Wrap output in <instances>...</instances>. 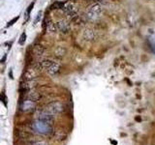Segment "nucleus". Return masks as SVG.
<instances>
[{"mask_svg": "<svg viewBox=\"0 0 155 145\" xmlns=\"http://www.w3.org/2000/svg\"><path fill=\"white\" fill-rule=\"evenodd\" d=\"M148 43H149V46L152 52L155 53V35H151L148 37Z\"/></svg>", "mask_w": 155, "mask_h": 145, "instance_id": "9b49d317", "label": "nucleus"}, {"mask_svg": "<svg viewBox=\"0 0 155 145\" xmlns=\"http://www.w3.org/2000/svg\"><path fill=\"white\" fill-rule=\"evenodd\" d=\"M82 39L86 42H94L98 39V34L92 29H85L82 32Z\"/></svg>", "mask_w": 155, "mask_h": 145, "instance_id": "39448f33", "label": "nucleus"}, {"mask_svg": "<svg viewBox=\"0 0 155 145\" xmlns=\"http://www.w3.org/2000/svg\"><path fill=\"white\" fill-rule=\"evenodd\" d=\"M63 11L69 17L72 21L78 17V9L73 2H67L63 5Z\"/></svg>", "mask_w": 155, "mask_h": 145, "instance_id": "20e7f679", "label": "nucleus"}, {"mask_svg": "<svg viewBox=\"0 0 155 145\" xmlns=\"http://www.w3.org/2000/svg\"><path fill=\"white\" fill-rule=\"evenodd\" d=\"M44 110L46 112L50 113L51 115H55L58 113H61L63 110H64V105L63 104H61L60 102H52V103L48 104Z\"/></svg>", "mask_w": 155, "mask_h": 145, "instance_id": "7ed1b4c3", "label": "nucleus"}, {"mask_svg": "<svg viewBox=\"0 0 155 145\" xmlns=\"http://www.w3.org/2000/svg\"><path fill=\"white\" fill-rule=\"evenodd\" d=\"M153 1H155V0H153Z\"/></svg>", "mask_w": 155, "mask_h": 145, "instance_id": "a211bd4d", "label": "nucleus"}, {"mask_svg": "<svg viewBox=\"0 0 155 145\" xmlns=\"http://www.w3.org/2000/svg\"><path fill=\"white\" fill-rule=\"evenodd\" d=\"M35 105H36V102L35 101H32V100H28L26 99L25 101H23L21 103V108L22 111H31L32 109L35 108Z\"/></svg>", "mask_w": 155, "mask_h": 145, "instance_id": "6e6552de", "label": "nucleus"}, {"mask_svg": "<svg viewBox=\"0 0 155 145\" xmlns=\"http://www.w3.org/2000/svg\"><path fill=\"white\" fill-rule=\"evenodd\" d=\"M31 145H48V144L45 141H36V142H33Z\"/></svg>", "mask_w": 155, "mask_h": 145, "instance_id": "2eb2a0df", "label": "nucleus"}, {"mask_svg": "<svg viewBox=\"0 0 155 145\" xmlns=\"http://www.w3.org/2000/svg\"><path fill=\"white\" fill-rule=\"evenodd\" d=\"M30 128L34 133L43 135H48L52 133V127L51 123L44 122L41 120H35L30 125Z\"/></svg>", "mask_w": 155, "mask_h": 145, "instance_id": "f257e3e1", "label": "nucleus"}, {"mask_svg": "<svg viewBox=\"0 0 155 145\" xmlns=\"http://www.w3.org/2000/svg\"><path fill=\"white\" fill-rule=\"evenodd\" d=\"M18 18H19V17H17V18H13L12 21H10V22H9V23L7 24V26H11V25H13V24H14L15 22H16V21H18Z\"/></svg>", "mask_w": 155, "mask_h": 145, "instance_id": "4468645a", "label": "nucleus"}, {"mask_svg": "<svg viewBox=\"0 0 155 145\" xmlns=\"http://www.w3.org/2000/svg\"><path fill=\"white\" fill-rule=\"evenodd\" d=\"M55 29L61 33H68L70 31V24L66 21H59L55 23Z\"/></svg>", "mask_w": 155, "mask_h": 145, "instance_id": "0eeeda50", "label": "nucleus"}, {"mask_svg": "<svg viewBox=\"0 0 155 145\" xmlns=\"http://www.w3.org/2000/svg\"><path fill=\"white\" fill-rule=\"evenodd\" d=\"M36 120H41V121H44V122L51 123L52 121H53V115L46 112V111L43 109V110L39 111V112L37 113Z\"/></svg>", "mask_w": 155, "mask_h": 145, "instance_id": "423d86ee", "label": "nucleus"}, {"mask_svg": "<svg viewBox=\"0 0 155 145\" xmlns=\"http://www.w3.org/2000/svg\"><path fill=\"white\" fill-rule=\"evenodd\" d=\"M59 70H60V65L58 64L57 62H54L53 61L52 63H51V65L50 66V68L47 70V72H48V75H51V76H55L58 72H59Z\"/></svg>", "mask_w": 155, "mask_h": 145, "instance_id": "1a4fd4ad", "label": "nucleus"}, {"mask_svg": "<svg viewBox=\"0 0 155 145\" xmlns=\"http://www.w3.org/2000/svg\"><path fill=\"white\" fill-rule=\"evenodd\" d=\"M102 11H103V9H102V6L100 4H98V3L92 4L87 8L86 12H85V17L88 21H94L100 18Z\"/></svg>", "mask_w": 155, "mask_h": 145, "instance_id": "f03ea898", "label": "nucleus"}, {"mask_svg": "<svg viewBox=\"0 0 155 145\" xmlns=\"http://www.w3.org/2000/svg\"><path fill=\"white\" fill-rule=\"evenodd\" d=\"M33 52L36 56H42L44 54V52H45V48H44L42 46L37 45V46H35V47H34Z\"/></svg>", "mask_w": 155, "mask_h": 145, "instance_id": "9d476101", "label": "nucleus"}, {"mask_svg": "<svg viewBox=\"0 0 155 145\" xmlns=\"http://www.w3.org/2000/svg\"><path fill=\"white\" fill-rule=\"evenodd\" d=\"M33 6H34V3H32L31 5H29V7L27 8L25 14H24V16H25V21H28V18H29V14H30V12L32 11Z\"/></svg>", "mask_w": 155, "mask_h": 145, "instance_id": "f8f14e48", "label": "nucleus"}, {"mask_svg": "<svg viewBox=\"0 0 155 145\" xmlns=\"http://www.w3.org/2000/svg\"><path fill=\"white\" fill-rule=\"evenodd\" d=\"M41 17H42V12H40L38 14V16H37V18H36V19H35V21H34V24H37L38 23V21H40L41 19Z\"/></svg>", "mask_w": 155, "mask_h": 145, "instance_id": "dca6fc26", "label": "nucleus"}, {"mask_svg": "<svg viewBox=\"0 0 155 145\" xmlns=\"http://www.w3.org/2000/svg\"><path fill=\"white\" fill-rule=\"evenodd\" d=\"M25 39H26V34L22 33L21 36V39H19V44H21V45H23L24 42H25Z\"/></svg>", "mask_w": 155, "mask_h": 145, "instance_id": "ddd939ff", "label": "nucleus"}, {"mask_svg": "<svg viewBox=\"0 0 155 145\" xmlns=\"http://www.w3.org/2000/svg\"><path fill=\"white\" fill-rule=\"evenodd\" d=\"M5 58H6V55H4V57L2 58V63H3V62L5 61Z\"/></svg>", "mask_w": 155, "mask_h": 145, "instance_id": "f3484780", "label": "nucleus"}]
</instances>
